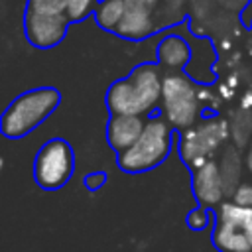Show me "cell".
Segmentation results:
<instances>
[{
    "label": "cell",
    "mask_w": 252,
    "mask_h": 252,
    "mask_svg": "<svg viewBox=\"0 0 252 252\" xmlns=\"http://www.w3.org/2000/svg\"><path fill=\"white\" fill-rule=\"evenodd\" d=\"M104 181H106V175L102 171H96V173H91V175L85 177V185L89 189H98V187L104 185Z\"/></svg>",
    "instance_id": "d6986e66"
},
{
    "label": "cell",
    "mask_w": 252,
    "mask_h": 252,
    "mask_svg": "<svg viewBox=\"0 0 252 252\" xmlns=\"http://www.w3.org/2000/svg\"><path fill=\"white\" fill-rule=\"evenodd\" d=\"M146 120L142 116H112L106 124V140L116 154L126 152L142 136Z\"/></svg>",
    "instance_id": "30bf717a"
},
{
    "label": "cell",
    "mask_w": 252,
    "mask_h": 252,
    "mask_svg": "<svg viewBox=\"0 0 252 252\" xmlns=\"http://www.w3.org/2000/svg\"><path fill=\"white\" fill-rule=\"evenodd\" d=\"M75 169V156L71 146L61 140L53 138L45 142L33 161V179L41 189H59L63 187Z\"/></svg>",
    "instance_id": "8992f818"
},
{
    "label": "cell",
    "mask_w": 252,
    "mask_h": 252,
    "mask_svg": "<svg viewBox=\"0 0 252 252\" xmlns=\"http://www.w3.org/2000/svg\"><path fill=\"white\" fill-rule=\"evenodd\" d=\"M244 163H246V167H248V171L252 173V144H250V148H248V152H246V158H244Z\"/></svg>",
    "instance_id": "ffe728a7"
},
{
    "label": "cell",
    "mask_w": 252,
    "mask_h": 252,
    "mask_svg": "<svg viewBox=\"0 0 252 252\" xmlns=\"http://www.w3.org/2000/svg\"><path fill=\"white\" fill-rule=\"evenodd\" d=\"M69 24H71L69 14H37L26 10L24 16L26 39L28 43L39 49L55 47L67 35Z\"/></svg>",
    "instance_id": "52a82bcc"
},
{
    "label": "cell",
    "mask_w": 252,
    "mask_h": 252,
    "mask_svg": "<svg viewBox=\"0 0 252 252\" xmlns=\"http://www.w3.org/2000/svg\"><path fill=\"white\" fill-rule=\"evenodd\" d=\"M220 167V177H222V185H224V193L232 195L234 189L240 185V158L238 152L234 148H228L222 154V159L219 163Z\"/></svg>",
    "instance_id": "5bb4252c"
},
{
    "label": "cell",
    "mask_w": 252,
    "mask_h": 252,
    "mask_svg": "<svg viewBox=\"0 0 252 252\" xmlns=\"http://www.w3.org/2000/svg\"><path fill=\"white\" fill-rule=\"evenodd\" d=\"M161 116L177 130L197 124L201 114V98L197 85L179 73H167L161 85Z\"/></svg>",
    "instance_id": "277c9868"
},
{
    "label": "cell",
    "mask_w": 252,
    "mask_h": 252,
    "mask_svg": "<svg viewBox=\"0 0 252 252\" xmlns=\"http://www.w3.org/2000/svg\"><path fill=\"white\" fill-rule=\"evenodd\" d=\"M171 124L163 116H152L146 120L142 136L132 148L118 154V165L128 173H142L158 167L171 150L173 132Z\"/></svg>",
    "instance_id": "3957f363"
},
{
    "label": "cell",
    "mask_w": 252,
    "mask_h": 252,
    "mask_svg": "<svg viewBox=\"0 0 252 252\" xmlns=\"http://www.w3.org/2000/svg\"><path fill=\"white\" fill-rule=\"evenodd\" d=\"M185 222H187L189 228H193V230H203V228H207V224L211 222V211L205 209V207H197V209H193V211L185 217Z\"/></svg>",
    "instance_id": "e0dca14e"
},
{
    "label": "cell",
    "mask_w": 252,
    "mask_h": 252,
    "mask_svg": "<svg viewBox=\"0 0 252 252\" xmlns=\"http://www.w3.org/2000/svg\"><path fill=\"white\" fill-rule=\"evenodd\" d=\"M230 201H234L238 207H252V183H240L230 195Z\"/></svg>",
    "instance_id": "ac0fdd59"
},
{
    "label": "cell",
    "mask_w": 252,
    "mask_h": 252,
    "mask_svg": "<svg viewBox=\"0 0 252 252\" xmlns=\"http://www.w3.org/2000/svg\"><path fill=\"white\" fill-rule=\"evenodd\" d=\"M161 85L159 65H136L128 77L108 87L106 106L112 116H146L161 102Z\"/></svg>",
    "instance_id": "6da1fadb"
},
{
    "label": "cell",
    "mask_w": 252,
    "mask_h": 252,
    "mask_svg": "<svg viewBox=\"0 0 252 252\" xmlns=\"http://www.w3.org/2000/svg\"><path fill=\"white\" fill-rule=\"evenodd\" d=\"M67 2H69L67 14H69L71 22H79V20H85L87 16L94 14L100 0H67Z\"/></svg>",
    "instance_id": "2e32d148"
},
{
    "label": "cell",
    "mask_w": 252,
    "mask_h": 252,
    "mask_svg": "<svg viewBox=\"0 0 252 252\" xmlns=\"http://www.w3.org/2000/svg\"><path fill=\"white\" fill-rule=\"evenodd\" d=\"M228 136V124L222 118H207L197 122L195 126L181 132L179 156L187 167L197 169L205 165L211 156L219 150V146Z\"/></svg>",
    "instance_id": "5b68a950"
},
{
    "label": "cell",
    "mask_w": 252,
    "mask_h": 252,
    "mask_svg": "<svg viewBox=\"0 0 252 252\" xmlns=\"http://www.w3.org/2000/svg\"><path fill=\"white\" fill-rule=\"evenodd\" d=\"M67 0H28L26 10L37 14H67Z\"/></svg>",
    "instance_id": "9a60e30c"
},
{
    "label": "cell",
    "mask_w": 252,
    "mask_h": 252,
    "mask_svg": "<svg viewBox=\"0 0 252 252\" xmlns=\"http://www.w3.org/2000/svg\"><path fill=\"white\" fill-rule=\"evenodd\" d=\"M193 193L199 201V207L205 209H217L222 203L224 193V185H222V177H220V167L217 161L209 159L205 165L193 169Z\"/></svg>",
    "instance_id": "9c48e42d"
},
{
    "label": "cell",
    "mask_w": 252,
    "mask_h": 252,
    "mask_svg": "<svg viewBox=\"0 0 252 252\" xmlns=\"http://www.w3.org/2000/svg\"><path fill=\"white\" fill-rule=\"evenodd\" d=\"M124 12H126L124 0H100L94 10V20L102 30L114 33V30L124 18Z\"/></svg>",
    "instance_id": "4fadbf2b"
},
{
    "label": "cell",
    "mask_w": 252,
    "mask_h": 252,
    "mask_svg": "<svg viewBox=\"0 0 252 252\" xmlns=\"http://www.w3.org/2000/svg\"><path fill=\"white\" fill-rule=\"evenodd\" d=\"M211 238H213L215 248L220 252H252V246H250V240L244 228L230 220L215 217Z\"/></svg>",
    "instance_id": "8fae6325"
},
{
    "label": "cell",
    "mask_w": 252,
    "mask_h": 252,
    "mask_svg": "<svg viewBox=\"0 0 252 252\" xmlns=\"http://www.w3.org/2000/svg\"><path fill=\"white\" fill-rule=\"evenodd\" d=\"M126 12L114 33L122 39L142 41L156 32L154 14L158 10L159 0H124Z\"/></svg>",
    "instance_id": "ba28073f"
},
{
    "label": "cell",
    "mask_w": 252,
    "mask_h": 252,
    "mask_svg": "<svg viewBox=\"0 0 252 252\" xmlns=\"http://www.w3.org/2000/svg\"><path fill=\"white\" fill-rule=\"evenodd\" d=\"M191 57H193V51L181 35L169 33L158 45V65L171 73H177L179 69L189 65Z\"/></svg>",
    "instance_id": "7c38bea8"
},
{
    "label": "cell",
    "mask_w": 252,
    "mask_h": 252,
    "mask_svg": "<svg viewBox=\"0 0 252 252\" xmlns=\"http://www.w3.org/2000/svg\"><path fill=\"white\" fill-rule=\"evenodd\" d=\"M61 94L53 87H39L16 96L0 118V130L6 138H24L35 130L59 104Z\"/></svg>",
    "instance_id": "7a4b0ae2"
}]
</instances>
